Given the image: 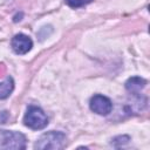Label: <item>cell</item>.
<instances>
[{"label":"cell","instance_id":"cell-3","mask_svg":"<svg viewBox=\"0 0 150 150\" xmlns=\"http://www.w3.org/2000/svg\"><path fill=\"white\" fill-rule=\"evenodd\" d=\"M0 148L21 150L26 148V137L19 131H0Z\"/></svg>","mask_w":150,"mask_h":150},{"label":"cell","instance_id":"cell-8","mask_svg":"<svg viewBox=\"0 0 150 150\" xmlns=\"http://www.w3.org/2000/svg\"><path fill=\"white\" fill-rule=\"evenodd\" d=\"M94 0H64V4L70 8H80L86 5H89Z\"/></svg>","mask_w":150,"mask_h":150},{"label":"cell","instance_id":"cell-7","mask_svg":"<svg viewBox=\"0 0 150 150\" xmlns=\"http://www.w3.org/2000/svg\"><path fill=\"white\" fill-rule=\"evenodd\" d=\"M14 89V81L12 76H7L4 82L0 83V100L7 98Z\"/></svg>","mask_w":150,"mask_h":150},{"label":"cell","instance_id":"cell-4","mask_svg":"<svg viewBox=\"0 0 150 150\" xmlns=\"http://www.w3.org/2000/svg\"><path fill=\"white\" fill-rule=\"evenodd\" d=\"M89 107H90V110L96 112L97 115L107 116L112 110V102L109 97L101 94H96L91 96L89 101Z\"/></svg>","mask_w":150,"mask_h":150},{"label":"cell","instance_id":"cell-9","mask_svg":"<svg viewBox=\"0 0 150 150\" xmlns=\"http://www.w3.org/2000/svg\"><path fill=\"white\" fill-rule=\"evenodd\" d=\"M130 141V137L128 135H122V136H116L115 138L111 139V145H114L115 148H120L124 144H127Z\"/></svg>","mask_w":150,"mask_h":150},{"label":"cell","instance_id":"cell-6","mask_svg":"<svg viewBox=\"0 0 150 150\" xmlns=\"http://www.w3.org/2000/svg\"><path fill=\"white\" fill-rule=\"evenodd\" d=\"M146 81L143 77L139 76H132L127 80L125 82V89L131 94V95H139L141 90L145 87Z\"/></svg>","mask_w":150,"mask_h":150},{"label":"cell","instance_id":"cell-5","mask_svg":"<svg viewBox=\"0 0 150 150\" xmlns=\"http://www.w3.org/2000/svg\"><path fill=\"white\" fill-rule=\"evenodd\" d=\"M11 47H12V49H13V52L15 54L23 55V54H27L32 49L33 41H32V39L28 35L19 33V34H16V35H14L12 38Z\"/></svg>","mask_w":150,"mask_h":150},{"label":"cell","instance_id":"cell-2","mask_svg":"<svg viewBox=\"0 0 150 150\" xmlns=\"http://www.w3.org/2000/svg\"><path fill=\"white\" fill-rule=\"evenodd\" d=\"M23 124L32 130H41L48 125V117L41 108L29 105L23 116Z\"/></svg>","mask_w":150,"mask_h":150},{"label":"cell","instance_id":"cell-1","mask_svg":"<svg viewBox=\"0 0 150 150\" xmlns=\"http://www.w3.org/2000/svg\"><path fill=\"white\" fill-rule=\"evenodd\" d=\"M66 144V135L62 131H48L42 134L34 144L35 149L39 150H59Z\"/></svg>","mask_w":150,"mask_h":150}]
</instances>
